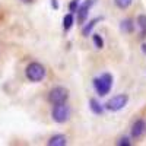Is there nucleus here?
Instances as JSON below:
<instances>
[{
	"label": "nucleus",
	"mask_w": 146,
	"mask_h": 146,
	"mask_svg": "<svg viewBox=\"0 0 146 146\" xmlns=\"http://www.w3.org/2000/svg\"><path fill=\"white\" fill-rule=\"evenodd\" d=\"M78 6H79V0H72V3L69 5L70 12H76L78 10Z\"/></svg>",
	"instance_id": "dca6fc26"
},
{
	"label": "nucleus",
	"mask_w": 146,
	"mask_h": 146,
	"mask_svg": "<svg viewBox=\"0 0 146 146\" xmlns=\"http://www.w3.org/2000/svg\"><path fill=\"white\" fill-rule=\"evenodd\" d=\"M22 2H23V3H32L34 0H22Z\"/></svg>",
	"instance_id": "6ab92c4d"
},
{
	"label": "nucleus",
	"mask_w": 146,
	"mask_h": 146,
	"mask_svg": "<svg viewBox=\"0 0 146 146\" xmlns=\"http://www.w3.org/2000/svg\"><path fill=\"white\" fill-rule=\"evenodd\" d=\"M127 101H129V96L126 94H120V95L113 96V98L107 102L105 107H107V110H110V111H120L121 108L126 107Z\"/></svg>",
	"instance_id": "39448f33"
},
{
	"label": "nucleus",
	"mask_w": 146,
	"mask_h": 146,
	"mask_svg": "<svg viewBox=\"0 0 146 146\" xmlns=\"http://www.w3.org/2000/svg\"><path fill=\"white\" fill-rule=\"evenodd\" d=\"M146 133V121L145 120H136L135 123H133L131 126V136L135 137V139H139L142 137L143 135Z\"/></svg>",
	"instance_id": "423d86ee"
},
{
	"label": "nucleus",
	"mask_w": 146,
	"mask_h": 146,
	"mask_svg": "<svg viewBox=\"0 0 146 146\" xmlns=\"http://www.w3.org/2000/svg\"><path fill=\"white\" fill-rule=\"evenodd\" d=\"M67 98H69V91L63 86H56L50 91V94H48V101H50L53 105L66 102Z\"/></svg>",
	"instance_id": "20e7f679"
},
{
	"label": "nucleus",
	"mask_w": 146,
	"mask_h": 146,
	"mask_svg": "<svg viewBox=\"0 0 146 146\" xmlns=\"http://www.w3.org/2000/svg\"><path fill=\"white\" fill-rule=\"evenodd\" d=\"M51 6H53V7H56V9H58V3H57V0H51Z\"/></svg>",
	"instance_id": "a211bd4d"
},
{
	"label": "nucleus",
	"mask_w": 146,
	"mask_h": 146,
	"mask_svg": "<svg viewBox=\"0 0 146 146\" xmlns=\"http://www.w3.org/2000/svg\"><path fill=\"white\" fill-rule=\"evenodd\" d=\"M92 40H94V44L96 48H102L104 47V40H102V36L100 34H94L92 35Z\"/></svg>",
	"instance_id": "4468645a"
},
{
	"label": "nucleus",
	"mask_w": 146,
	"mask_h": 146,
	"mask_svg": "<svg viewBox=\"0 0 146 146\" xmlns=\"http://www.w3.org/2000/svg\"><path fill=\"white\" fill-rule=\"evenodd\" d=\"M94 88L100 96H105L113 88V76L110 73H102L101 76L94 79Z\"/></svg>",
	"instance_id": "f257e3e1"
},
{
	"label": "nucleus",
	"mask_w": 146,
	"mask_h": 146,
	"mask_svg": "<svg viewBox=\"0 0 146 146\" xmlns=\"http://www.w3.org/2000/svg\"><path fill=\"white\" fill-rule=\"evenodd\" d=\"M51 117L56 123H64L70 117V108L66 105V102L62 104H54L53 111H51Z\"/></svg>",
	"instance_id": "7ed1b4c3"
},
{
	"label": "nucleus",
	"mask_w": 146,
	"mask_h": 146,
	"mask_svg": "<svg viewBox=\"0 0 146 146\" xmlns=\"http://www.w3.org/2000/svg\"><path fill=\"white\" fill-rule=\"evenodd\" d=\"M89 107H91V110L95 113V114H102V107H101V104L96 101V100H91L89 101Z\"/></svg>",
	"instance_id": "9d476101"
},
{
	"label": "nucleus",
	"mask_w": 146,
	"mask_h": 146,
	"mask_svg": "<svg viewBox=\"0 0 146 146\" xmlns=\"http://www.w3.org/2000/svg\"><path fill=\"white\" fill-rule=\"evenodd\" d=\"M94 3H95V0H86L80 7H78V10H76L78 12V22L80 23V25L85 22V19L88 18V12H89V9Z\"/></svg>",
	"instance_id": "0eeeda50"
},
{
	"label": "nucleus",
	"mask_w": 146,
	"mask_h": 146,
	"mask_svg": "<svg viewBox=\"0 0 146 146\" xmlns=\"http://www.w3.org/2000/svg\"><path fill=\"white\" fill-rule=\"evenodd\" d=\"M121 31H124V32H127V34L133 31V23H131L130 19H126V21L121 22Z\"/></svg>",
	"instance_id": "ddd939ff"
},
{
	"label": "nucleus",
	"mask_w": 146,
	"mask_h": 146,
	"mask_svg": "<svg viewBox=\"0 0 146 146\" xmlns=\"http://www.w3.org/2000/svg\"><path fill=\"white\" fill-rule=\"evenodd\" d=\"M117 145H120V146H123V145H126V146H130V140H129L127 137H121V139L117 142Z\"/></svg>",
	"instance_id": "f3484780"
},
{
	"label": "nucleus",
	"mask_w": 146,
	"mask_h": 146,
	"mask_svg": "<svg viewBox=\"0 0 146 146\" xmlns=\"http://www.w3.org/2000/svg\"><path fill=\"white\" fill-rule=\"evenodd\" d=\"M25 76L31 82H41L45 78V67L38 62H32L25 69Z\"/></svg>",
	"instance_id": "f03ea898"
},
{
	"label": "nucleus",
	"mask_w": 146,
	"mask_h": 146,
	"mask_svg": "<svg viewBox=\"0 0 146 146\" xmlns=\"http://www.w3.org/2000/svg\"><path fill=\"white\" fill-rule=\"evenodd\" d=\"M114 3L117 7L120 9H127L131 3H133V0H114Z\"/></svg>",
	"instance_id": "2eb2a0df"
},
{
	"label": "nucleus",
	"mask_w": 146,
	"mask_h": 146,
	"mask_svg": "<svg viewBox=\"0 0 146 146\" xmlns=\"http://www.w3.org/2000/svg\"><path fill=\"white\" fill-rule=\"evenodd\" d=\"M137 27L140 29V36H146V15L137 16Z\"/></svg>",
	"instance_id": "1a4fd4ad"
},
{
	"label": "nucleus",
	"mask_w": 146,
	"mask_h": 146,
	"mask_svg": "<svg viewBox=\"0 0 146 146\" xmlns=\"http://www.w3.org/2000/svg\"><path fill=\"white\" fill-rule=\"evenodd\" d=\"M48 145L50 146H64V145H67V137L63 135H54L53 137H50Z\"/></svg>",
	"instance_id": "6e6552de"
},
{
	"label": "nucleus",
	"mask_w": 146,
	"mask_h": 146,
	"mask_svg": "<svg viewBox=\"0 0 146 146\" xmlns=\"http://www.w3.org/2000/svg\"><path fill=\"white\" fill-rule=\"evenodd\" d=\"M142 48H143V51L146 53V44H143V45H142Z\"/></svg>",
	"instance_id": "aec40b11"
},
{
	"label": "nucleus",
	"mask_w": 146,
	"mask_h": 146,
	"mask_svg": "<svg viewBox=\"0 0 146 146\" xmlns=\"http://www.w3.org/2000/svg\"><path fill=\"white\" fill-rule=\"evenodd\" d=\"M72 27H73V15L72 13H67L63 18V29L64 31H69Z\"/></svg>",
	"instance_id": "9b49d317"
},
{
	"label": "nucleus",
	"mask_w": 146,
	"mask_h": 146,
	"mask_svg": "<svg viewBox=\"0 0 146 146\" xmlns=\"http://www.w3.org/2000/svg\"><path fill=\"white\" fill-rule=\"evenodd\" d=\"M98 21H100V18H96V19H92V21H91V22L88 23V25H86V27H85V28L82 29V34H83L85 36H88V35L91 34L92 28H94V27L96 25V22H98Z\"/></svg>",
	"instance_id": "f8f14e48"
}]
</instances>
